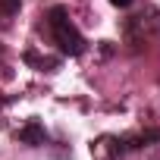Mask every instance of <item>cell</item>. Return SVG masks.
I'll use <instances>...</instances> for the list:
<instances>
[{
	"mask_svg": "<svg viewBox=\"0 0 160 160\" xmlns=\"http://www.w3.org/2000/svg\"><path fill=\"white\" fill-rule=\"evenodd\" d=\"M47 25H50L53 44L60 47V53H63V57H82V53L88 50L85 35L75 28V22L69 19L66 7H50V10H47Z\"/></svg>",
	"mask_w": 160,
	"mask_h": 160,
	"instance_id": "cell-1",
	"label": "cell"
},
{
	"mask_svg": "<svg viewBox=\"0 0 160 160\" xmlns=\"http://www.w3.org/2000/svg\"><path fill=\"white\" fill-rule=\"evenodd\" d=\"M113 141H116V144H113V154H126V151L148 148V144L160 141V132H157V129H151V132H144V135H122V138H113Z\"/></svg>",
	"mask_w": 160,
	"mask_h": 160,
	"instance_id": "cell-2",
	"label": "cell"
},
{
	"mask_svg": "<svg viewBox=\"0 0 160 160\" xmlns=\"http://www.w3.org/2000/svg\"><path fill=\"white\" fill-rule=\"evenodd\" d=\"M16 138H19L22 144H28V148H41V144H47V129H44L38 119H28V122L16 132Z\"/></svg>",
	"mask_w": 160,
	"mask_h": 160,
	"instance_id": "cell-3",
	"label": "cell"
},
{
	"mask_svg": "<svg viewBox=\"0 0 160 160\" xmlns=\"http://www.w3.org/2000/svg\"><path fill=\"white\" fill-rule=\"evenodd\" d=\"M25 63L38 66L41 72H53V69L60 66V60H50V57H35V50H28V53H25Z\"/></svg>",
	"mask_w": 160,
	"mask_h": 160,
	"instance_id": "cell-4",
	"label": "cell"
},
{
	"mask_svg": "<svg viewBox=\"0 0 160 160\" xmlns=\"http://www.w3.org/2000/svg\"><path fill=\"white\" fill-rule=\"evenodd\" d=\"M110 3H113V7H119V10H126V7H132V3H135V0H110Z\"/></svg>",
	"mask_w": 160,
	"mask_h": 160,
	"instance_id": "cell-5",
	"label": "cell"
},
{
	"mask_svg": "<svg viewBox=\"0 0 160 160\" xmlns=\"http://www.w3.org/2000/svg\"><path fill=\"white\" fill-rule=\"evenodd\" d=\"M0 53H3V47H0Z\"/></svg>",
	"mask_w": 160,
	"mask_h": 160,
	"instance_id": "cell-6",
	"label": "cell"
}]
</instances>
